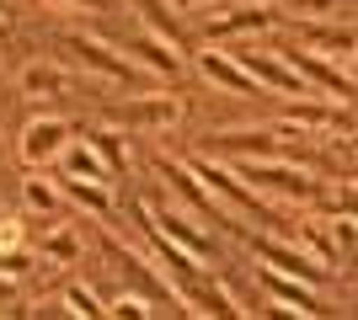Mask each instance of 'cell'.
<instances>
[{
	"label": "cell",
	"mask_w": 358,
	"mask_h": 320,
	"mask_svg": "<svg viewBox=\"0 0 358 320\" xmlns=\"http://www.w3.org/2000/svg\"><path fill=\"white\" fill-rule=\"evenodd\" d=\"M353 80H358V43H353Z\"/></svg>",
	"instance_id": "cell-34"
},
{
	"label": "cell",
	"mask_w": 358,
	"mask_h": 320,
	"mask_svg": "<svg viewBox=\"0 0 358 320\" xmlns=\"http://www.w3.org/2000/svg\"><path fill=\"white\" fill-rule=\"evenodd\" d=\"M214 150H236V155H246V160H273V155H278V139L273 134H246V128H241V134H220Z\"/></svg>",
	"instance_id": "cell-15"
},
{
	"label": "cell",
	"mask_w": 358,
	"mask_h": 320,
	"mask_svg": "<svg viewBox=\"0 0 358 320\" xmlns=\"http://www.w3.org/2000/svg\"><path fill=\"white\" fill-rule=\"evenodd\" d=\"M86 144L102 155V166H107V171H123V166H129V155H123V139H118V134L96 128V134H86Z\"/></svg>",
	"instance_id": "cell-21"
},
{
	"label": "cell",
	"mask_w": 358,
	"mask_h": 320,
	"mask_svg": "<svg viewBox=\"0 0 358 320\" xmlns=\"http://www.w3.org/2000/svg\"><path fill=\"white\" fill-rule=\"evenodd\" d=\"M16 241H22V229H16L11 219H0V251H6V245H16Z\"/></svg>",
	"instance_id": "cell-31"
},
{
	"label": "cell",
	"mask_w": 358,
	"mask_h": 320,
	"mask_svg": "<svg viewBox=\"0 0 358 320\" xmlns=\"http://www.w3.org/2000/svg\"><path fill=\"white\" fill-rule=\"evenodd\" d=\"M0 299H11V277L0 273Z\"/></svg>",
	"instance_id": "cell-32"
},
{
	"label": "cell",
	"mask_w": 358,
	"mask_h": 320,
	"mask_svg": "<svg viewBox=\"0 0 358 320\" xmlns=\"http://www.w3.org/2000/svg\"><path fill=\"white\" fill-rule=\"evenodd\" d=\"M59 192H64L70 203H80V208H91V213H107V208H113L107 187H102V182H86V176H64Z\"/></svg>",
	"instance_id": "cell-17"
},
{
	"label": "cell",
	"mask_w": 358,
	"mask_h": 320,
	"mask_svg": "<svg viewBox=\"0 0 358 320\" xmlns=\"http://www.w3.org/2000/svg\"><path fill=\"white\" fill-rule=\"evenodd\" d=\"M241 182H257V187H268V192H284V198H315V182L305 176V171L273 166V160H246Z\"/></svg>",
	"instance_id": "cell-3"
},
{
	"label": "cell",
	"mask_w": 358,
	"mask_h": 320,
	"mask_svg": "<svg viewBox=\"0 0 358 320\" xmlns=\"http://www.w3.org/2000/svg\"><path fill=\"white\" fill-rule=\"evenodd\" d=\"M155 171L166 176V187H177L182 198L193 203V208H214V198L198 187V176H193V166H177V160H155Z\"/></svg>",
	"instance_id": "cell-14"
},
{
	"label": "cell",
	"mask_w": 358,
	"mask_h": 320,
	"mask_svg": "<svg viewBox=\"0 0 358 320\" xmlns=\"http://www.w3.org/2000/svg\"><path fill=\"white\" fill-rule=\"evenodd\" d=\"M64 176H86V182H107L113 171L102 166V155L91 144H64Z\"/></svg>",
	"instance_id": "cell-16"
},
{
	"label": "cell",
	"mask_w": 358,
	"mask_h": 320,
	"mask_svg": "<svg viewBox=\"0 0 358 320\" xmlns=\"http://www.w3.org/2000/svg\"><path fill=\"white\" fill-rule=\"evenodd\" d=\"M123 54H134L139 64H150L155 75H182V54H171V43L166 38H145V32H134V38H123Z\"/></svg>",
	"instance_id": "cell-11"
},
{
	"label": "cell",
	"mask_w": 358,
	"mask_h": 320,
	"mask_svg": "<svg viewBox=\"0 0 358 320\" xmlns=\"http://www.w3.org/2000/svg\"><path fill=\"white\" fill-rule=\"evenodd\" d=\"M134 6L145 11V22H150L155 32H161L166 43H182V32H177V16L166 11V0H134Z\"/></svg>",
	"instance_id": "cell-22"
},
{
	"label": "cell",
	"mask_w": 358,
	"mask_h": 320,
	"mask_svg": "<svg viewBox=\"0 0 358 320\" xmlns=\"http://www.w3.org/2000/svg\"><path fill=\"white\" fill-rule=\"evenodd\" d=\"M113 118L134 123V128H171V123H177V102H171V96H129Z\"/></svg>",
	"instance_id": "cell-9"
},
{
	"label": "cell",
	"mask_w": 358,
	"mask_h": 320,
	"mask_svg": "<svg viewBox=\"0 0 358 320\" xmlns=\"http://www.w3.org/2000/svg\"><path fill=\"white\" fill-rule=\"evenodd\" d=\"M75 6H91V11H102V0H75Z\"/></svg>",
	"instance_id": "cell-33"
},
{
	"label": "cell",
	"mask_w": 358,
	"mask_h": 320,
	"mask_svg": "<svg viewBox=\"0 0 358 320\" xmlns=\"http://www.w3.org/2000/svg\"><path fill=\"white\" fill-rule=\"evenodd\" d=\"M230 59H236L241 70L257 80V86H273V91H284V96H310V91H305V80H299V70L284 59V54H257V48H241V54H230Z\"/></svg>",
	"instance_id": "cell-1"
},
{
	"label": "cell",
	"mask_w": 358,
	"mask_h": 320,
	"mask_svg": "<svg viewBox=\"0 0 358 320\" xmlns=\"http://www.w3.org/2000/svg\"><path fill=\"white\" fill-rule=\"evenodd\" d=\"M27 208L54 213V208H59V187H54V182H27Z\"/></svg>",
	"instance_id": "cell-24"
},
{
	"label": "cell",
	"mask_w": 358,
	"mask_h": 320,
	"mask_svg": "<svg viewBox=\"0 0 358 320\" xmlns=\"http://www.w3.org/2000/svg\"><path fill=\"white\" fill-rule=\"evenodd\" d=\"M64 305H70V315H80V320H96V315H107V310L96 305V294H91V289H70V294H64Z\"/></svg>",
	"instance_id": "cell-25"
},
{
	"label": "cell",
	"mask_w": 358,
	"mask_h": 320,
	"mask_svg": "<svg viewBox=\"0 0 358 320\" xmlns=\"http://www.w3.org/2000/svg\"><path fill=\"white\" fill-rule=\"evenodd\" d=\"M64 48H70V54L86 64V70H96V75H107V80H129V75H134V59L113 54V48L96 43V38H70Z\"/></svg>",
	"instance_id": "cell-5"
},
{
	"label": "cell",
	"mask_w": 358,
	"mask_h": 320,
	"mask_svg": "<svg viewBox=\"0 0 358 320\" xmlns=\"http://www.w3.org/2000/svg\"><path fill=\"white\" fill-rule=\"evenodd\" d=\"M107 315H123V320H145V315H150V305H145V299H118V305L107 310Z\"/></svg>",
	"instance_id": "cell-28"
},
{
	"label": "cell",
	"mask_w": 358,
	"mask_h": 320,
	"mask_svg": "<svg viewBox=\"0 0 358 320\" xmlns=\"http://www.w3.org/2000/svg\"><path fill=\"white\" fill-rule=\"evenodd\" d=\"M0 86H6V80H0Z\"/></svg>",
	"instance_id": "cell-37"
},
{
	"label": "cell",
	"mask_w": 358,
	"mask_h": 320,
	"mask_svg": "<svg viewBox=\"0 0 358 320\" xmlns=\"http://www.w3.org/2000/svg\"><path fill=\"white\" fill-rule=\"evenodd\" d=\"M193 176H198V182H209V192H220V198H230V203H236V208H246V213H262V203H257V192H252V187H241V176H236V171L214 166V160H193Z\"/></svg>",
	"instance_id": "cell-7"
},
{
	"label": "cell",
	"mask_w": 358,
	"mask_h": 320,
	"mask_svg": "<svg viewBox=\"0 0 358 320\" xmlns=\"http://www.w3.org/2000/svg\"><path fill=\"white\" fill-rule=\"evenodd\" d=\"M177 6H203V0H177Z\"/></svg>",
	"instance_id": "cell-35"
},
{
	"label": "cell",
	"mask_w": 358,
	"mask_h": 320,
	"mask_svg": "<svg viewBox=\"0 0 358 320\" xmlns=\"http://www.w3.org/2000/svg\"><path fill=\"white\" fill-rule=\"evenodd\" d=\"M284 59L294 64L299 75H310L315 86H327L331 96H358V80H353V75H343V70H331V64L321 59V54H310V48H289Z\"/></svg>",
	"instance_id": "cell-6"
},
{
	"label": "cell",
	"mask_w": 358,
	"mask_h": 320,
	"mask_svg": "<svg viewBox=\"0 0 358 320\" xmlns=\"http://www.w3.org/2000/svg\"><path fill=\"white\" fill-rule=\"evenodd\" d=\"M331 241L353 251V245H358V224H353V219H337V224H331Z\"/></svg>",
	"instance_id": "cell-29"
},
{
	"label": "cell",
	"mask_w": 358,
	"mask_h": 320,
	"mask_svg": "<svg viewBox=\"0 0 358 320\" xmlns=\"http://www.w3.org/2000/svg\"><path fill=\"white\" fill-rule=\"evenodd\" d=\"M198 70H203V75L214 80V86H224V91H236V96H262V86H257L252 75H246V70H241L236 59H230V54H198Z\"/></svg>",
	"instance_id": "cell-10"
},
{
	"label": "cell",
	"mask_w": 358,
	"mask_h": 320,
	"mask_svg": "<svg viewBox=\"0 0 358 320\" xmlns=\"http://www.w3.org/2000/svg\"><path fill=\"white\" fill-rule=\"evenodd\" d=\"M145 219H150L155 229H161V235H171L177 245H187L193 257H203V251H209V235L187 224V213H177V208H161V213H145Z\"/></svg>",
	"instance_id": "cell-12"
},
{
	"label": "cell",
	"mask_w": 358,
	"mask_h": 320,
	"mask_svg": "<svg viewBox=\"0 0 358 320\" xmlns=\"http://www.w3.org/2000/svg\"><path fill=\"white\" fill-rule=\"evenodd\" d=\"M299 32H305L315 48H331V54H353V43H358L353 27H315V22H305Z\"/></svg>",
	"instance_id": "cell-19"
},
{
	"label": "cell",
	"mask_w": 358,
	"mask_h": 320,
	"mask_svg": "<svg viewBox=\"0 0 358 320\" xmlns=\"http://www.w3.org/2000/svg\"><path fill=\"white\" fill-rule=\"evenodd\" d=\"M273 22L268 6H236V11H224L220 22L209 27V38H241V32H262Z\"/></svg>",
	"instance_id": "cell-13"
},
{
	"label": "cell",
	"mask_w": 358,
	"mask_h": 320,
	"mask_svg": "<svg viewBox=\"0 0 358 320\" xmlns=\"http://www.w3.org/2000/svg\"><path fill=\"white\" fill-rule=\"evenodd\" d=\"M257 257L268 261L273 273L305 277V283H321V277H327V267H321V261H310L305 251H294V245H278V241H257Z\"/></svg>",
	"instance_id": "cell-8"
},
{
	"label": "cell",
	"mask_w": 358,
	"mask_h": 320,
	"mask_svg": "<svg viewBox=\"0 0 358 320\" xmlns=\"http://www.w3.org/2000/svg\"><path fill=\"white\" fill-rule=\"evenodd\" d=\"M107 257H113V261L123 267V277H129V283H139L145 294H161V289H155V277H150L145 267H139V257H134V251H123L118 241H107Z\"/></svg>",
	"instance_id": "cell-20"
},
{
	"label": "cell",
	"mask_w": 358,
	"mask_h": 320,
	"mask_svg": "<svg viewBox=\"0 0 358 320\" xmlns=\"http://www.w3.org/2000/svg\"><path fill=\"white\" fill-rule=\"evenodd\" d=\"M305 245L315 251V261H321V267H331V261H337V241H331L327 229H305Z\"/></svg>",
	"instance_id": "cell-26"
},
{
	"label": "cell",
	"mask_w": 358,
	"mask_h": 320,
	"mask_svg": "<svg viewBox=\"0 0 358 320\" xmlns=\"http://www.w3.org/2000/svg\"><path fill=\"white\" fill-rule=\"evenodd\" d=\"M0 273H6V277L32 273V257H27V251H16V245H6V251H0Z\"/></svg>",
	"instance_id": "cell-27"
},
{
	"label": "cell",
	"mask_w": 358,
	"mask_h": 320,
	"mask_svg": "<svg viewBox=\"0 0 358 320\" xmlns=\"http://www.w3.org/2000/svg\"><path fill=\"white\" fill-rule=\"evenodd\" d=\"M0 38H6V22H0Z\"/></svg>",
	"instance_id": "cell-36"
},
{
	"label": "cell",
	"mask_w": 358,
	"mask_h": 320,
	"mask_svg": "<svg viewBox=\"0 0 358 320\" xmlns=\"http://www.w3.org/2000/svg\"><path fill=\"white\" fill-rule=\"evenodd\" d=\"M268 294L278 299L273 310H262V315H321V305H315V294H310V283L305 277H289V273H273L268 267Z\"/></svg>",
	"instance_id": "cell-4"
},
{
	"label": "cell",
	"mask_w": 358,
	"mask_h": 320,
	"mask_svg": "<svg viewBox=\"0 0 358 320\" xmlns=\"http://www.w3.org/2000/svg\"><path fill=\"white\" fill-rule=\"evenodd\" d=\"M75 251H80V245H75L70 229H54V235L43 241V257H48V261H59V267H64V261H75Z\"/></svg>",
	"instance_id": "cell-23"
},
{
	"label": "cell",
	"mask_w": 358,
	"mask_h": 320,
	"mask_svg": "<svg viewBox=\"0 0 358 320\" xmlns=\"http://www.w3.org/2000/svg\"><path fill=\"white\" fill-rule=\"evenodd\" d=\"M64 144H70V123L64 118H38L27 123V134H22V160L27 166H48V160H59Z\"/></svg>",
	"instance_id": "cell-2"
},
{
	"label": "cell",
	"mask_w": 358,
	"mask_h": 320,
	"mask_svg": "<svg viewBox=\"0 0 358 320\" xmlns=\"http://www.w3.org/2000/svg\"><path fill=\"white\" fill-rule=\"evenodd\" d=\"M331 6H337V0H294V11H299V16H327Z\"/></svg>",
	"instance_id": "cell-30"
},
{
	"label": "cell",
	"mask_w": 358,
	"mask_h": 320,
	"mask_svg": "<svg viewBox=\"0 0 358 320\" xmlns=\"http://www.w3.org/2000/svg\"><path fill=\"white\" fill-rule=\"evenodd\" d=\"M64 86H70V80H64L54 64H27V70H22V91L27 96H59Z\"/></svg>",
	"instance_id": "cell-18"
}]
</instances>
